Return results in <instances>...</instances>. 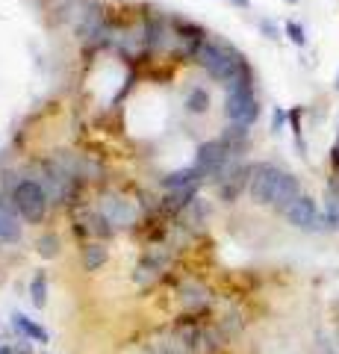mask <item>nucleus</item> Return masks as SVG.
Instances as JSON below:
<instances>
[{
    "mask_svg": "<svg viewBox=\"0 0 339 354\" xmlns=\"http://www.w3.org/2000/svg\"><path fill=\"white\" fill-rule=\"evenodd\" d=\"M198 62H201V68H206V74L215 77V80H227L231 83L233 77L239 74V68H242V59L236 57L233 50H227L224 44H215V41H201V48H198Z\"/></svg>",
    "mask_w": 339,
    "mask_h": 354,
    "instance_id": "f257e3e1",
    "label": "nucleus"
},
{
    "mask_svg": "<svg viewBox=\"0 0 339 354\" xmlns=\"http://www.w3.org/2000/svg\"><path fill=\"white\" fill-rule=\"evenodd\" d=\"M12 204L27 221H41L48 213V192L36 180H21L12 189Z\"/></svg>",
    "mask_w": 339,
    "mask_h": 354,
    "instance_id": "f03ea898",
    "label": "nucleus"
},
{
    "mask_svg": "<svg viewBox=\"0 0 339 354\" xmlns=\"http://www.w3.org/2000/svg\"><path fill=\"white\" fill-rule=\"evenodd\" d=\"M280 177H283V169H278V165H271V162H260V165H254V169H251V183H248L251 198H254L257 204L271 207Z\"/></svg>",
    "mask_w": 339,
    "mask_h": 354,
    "instance_id": "7ed1b4c3",
    "label": "nucleus"
},
{
    "mask_svg": "<svg viewBox=\"0 0 339 354\" xmlns=\"http://www.w3.org/2000/svg\"><path fill=\"white\" fill-rule=\"evenodd\" d=\"M231 148L224 142H206V145L198 148V160H195V169H198L201 177H215L222 174V169L227 165V157H231Z\"/></svg>",
    "mask_w": 339,
    "mask_h": 354,
    "instance_id": "20e7f679",
    "label": "nucleus"
},
{
    "mask_svg": "<svg viewBox=\"0 0 339 354\" xmlns=\"http://www.w3.org/2000/svg\"><path fill=\"white\" fill-rule=\"evenodd\" d=\"M287 218H289V225L301 227V230H319V225H322V216H319V209H316V201L307 195H298L287 207Z\"/></svg>",
    "mask_w": 339,
    "mask_h": 354,
    "instance_id": "39448f33",
    "label": "nucleus"
},
{
    "mask_svg": "<svg viewBox=\"0 0 339 354\" xmlns=\"http://www.w3.org/2000/svg\"><path fill=\"white\" fill-rule=\"evenodd\" d=\"M298 195H301L298 177L289 174V171H283V177H280V183H278V192H275V201H271V207L280 209V213H287V207H289Z\"/></svg>",
    "mask_w": 339,
    "mask_h": 354,
    "instance_id": "423d86ee",
    "label": "nucleus"
},
{
    "mask_svg": "<svg viewBox=\"0 0 339 354\" xmlns=\"http://www.w3.org/2000/svg\"><path fill=\"white\" fill-rule=\"evenodd\" d=\"M198 180H201V174H198V169H183V171H174V174H168L166 180H162V186L166 189H195L198 186Z\"/></svg>",
    "mask_w": 339,
    "mask_h": 354,
    "instance_id": "0eeeda50",
    "label": "nucleus"
},
{
    "mask_svg": "<svg viewBox=\"0 0 339 354\" xmlns=\"http://www.w3.org/2000/svg\"><path fill=\"white\" fill-rule=\"evenodd\" d=\"M12 325H15V330H21V334L30 337V339H36V342H48V330L41 328V325H36L32 319H27L24 313L12 316Z\"/></svg>",
    "mask_w": 339,
    "mask_h": 354,
    "instance_id": "6e6552de",
    "label": "nucleus"
},
{
    "mask_svg": "<svg viewBox=\"0 0 339 354\" xmlns=\"http://www.w3.org/2000/svg\"><path fill=\"white\" fill-rule=\"evenodd\" d=\"M21 236V227H18V218L9 213L6 207H0V239H6V242H12Z\"/></svg>",
    "mask_w": 339,
    "mask_h": 354,
    "instance_id": "1a4fd4ad",
    "label": "nucleus"
},
{
    "mask_svg": "<svg viewBox=\"0 0 339 354\" xmlns=\"http://www.w3.org/2000/svg\"><path fill=\"white\" fill-rule=\"evenodd\" d=\"M104 263H106V248L104 245H89L83 251V266L89 272H95L97 266H104Z\"/></svg>",
    "mask_w": 339,
    "mask_h": 354,
    "instance_id": "9d476101",
    "label": "nucleus"
},
{
    "mask_svg": "<svg viewBox=\"0 0 339 354\" xmlns=\"http://www.w3.org/2000/svg\"><path fill=\"white\" fill-rule=\"evenodd\" d=\"M30 295H32V304H36V307H41V304L48 301V281H45V272H39L36 278H32Z\"/></svg>",
    "mask_w": 339,
    "mask_h": 354,
    "instance_id": "9b49d317",
    "label": "nucleus"
},
{
    "mask_svg": "<svg viewBox=\"0 0 339 354\" xmlns=\"http://www.w3.org/2000/svg\"><path fill=\"white\" fill-rule=\"evenodd\" d=\"M186 106H189V113H206V106H210V95H206L204 88H195V92H189Z\"/></svg>",
    "mask_w": 339,
    "mask_h": 354,
    "instance_id": "f8f14e48",
    "label": "nucleus"
},
{
    "mask_svg": "<svg viewBox=\"0 0 339 354\" xmlns=\"http://www.w3.org/2000/svg\"><path fill=\"white\" fill-rule=\"evenodd\" d=\"M106 218L113 221V225H124V221H130V209H127L122 201H115V204H109Z\"/></svg>",
    "mask_w": 339,
    "mask_h": 354,
    "instance_id": "ddd939ff",
    "label": "nucleus"
},
{
    "mask_svg": "<svg viewBox=\"0 0 339 354\" xmlns=\"http://www.w3.org/2000/svg\"><path fill=\"white\" fill-rule=\"evenodd\" d=\"M39 254L41 257H53V254H57V236H41L39 239Z\"/></svg>",
    "mask_w": 339,
    "mask_h": 354,
    "instance_id": "4468645a",
    "label": "nucleus"
},
{
    "mask_svg": "<svg viewBox=\"0 0 339 354\" xmlns=\"http://www.w3.org/2000/svg\"><path fill=\"white\" fill-rule=\"evenodd\" d=\"M287 32H289V39H292L295 44H304V41H307V39H304V27H298L295 21H289V24H287Z\"/></svg>",
    "mask_w": 339,
    "mask_h": 354,
    "instance_id": "2eb2a0df",
    "label": "nucleus"
},
{
    "mask_svg": "<svg viewBox=\"0 0 339 354\" xmlns=\"http://www.w3.org/2000/svg\"><path fill=\"white\" fill-rule=\"evenodd\" d=\"M283 124H287V113H283V109H275V115H271V130L280 133Z\"/></svg>",
    "mask_w": 339,
    "mask_h": 354,
    "instance_id": "dca6fc26",
    "label": "nucleus"
},
{
    "mask_svg": "<svg viewBox=\"0 0 339 354\" xmlns=\"http://www.w3.org/2000/svg\"><path fill=\"white\" fill-rule=\"evenodd\" d=\"M262 30H266L269 32V39H278V30H275V24H271V21H262V24H260Z\"/></svg>",
    "mask_w": 339,
    "mask_h": 354,
    "instance_id": "f3484780",
    "label": "nucleus"
},
{
    "mask_svg": "<svg viewBox=\"0 0 339 354\" xmlns=\"http://www.w3.org/2000/svg\"><path fill=\"white\" fill-rule=\"evenodd\" d=\"M331 198H336V201H339V171L333 177V183H331Z\"/></svg>",
    "mask_w": 339,
    "mask_h": 354,
    "instance_id": "a211bd4d",
    "label": "nucleus"
},
{
    "mask_svg": "<svg viewBox=\"0 0 339 354\" xmlns=\"http://www.w3.org/2000/svg\"><path fill=\"white\" fill-rule=\"evenodd\" d=\"M233 3H239V6H248V0H233Z\"/></svg>",
    "mask_w": 339,
    "mask_h": 354,
    "instance_id": "6ab92c4d",
    "label": "nucleus"
},
{
    "mask_svg": "<svg viewBox=\"0 0 339 354\" xmlns=\"http://www.w3.org/2000/svg\"><path fill=\"white\" fill-rule=\"evenodd\" d=\"M0 354H9V348H0Z\"/></svg>",
    "mask_w": 339,
    "mask_h": 354,
    "instance_id": "aec40b11",
    "label": "nucleus"
},
{
    "mask_svg": "<svg viewBox=\"0 0 339 354\" xmlns=\"http://www.w3.org/2000/svg\"><path fill=\"white\" fill-rule=\"evenodd\" d=\"M287 3H298V0H287Z\"/></svg>",
    "mask_w": 339,
    "mask_h": 354,
    "instance_id": "412c9836",
    "label": "nucleus"
},
{
    "mask_svg": "<svg viewBox=\"0 0 339 354\" xmlns=\"http://www.w3.org/2000/svg\"><path fill=\"white\" fill-rule=\"evenodd\" d=\"M336 88H339V74H336Z\"/></svg>",
    "mask_w": 339,
    "mask_h": 354,
    "instance_id": "4be33fe9",
    "label": "nucleus"
}]
</instances>
